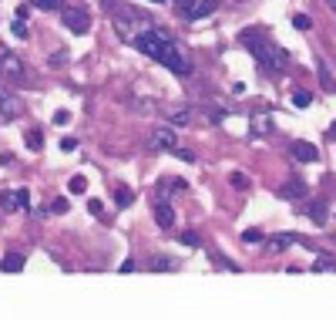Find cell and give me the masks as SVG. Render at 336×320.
I'll use <instances>...</instances> for the list:
<instances>
[{"mask_svg":"<svg viewBox=\"0 0 336 320\" xmlns=\"http://www.w3.org/2000/svg\"><path fill=\"white\" fill-rule=\"evenodd\" d=\"M141 54H148L151 61H158V64H165L171 75H192V61L185 57V51L171 40L168 31L162 27H148L145 34H138V38L131 40Z\"/></svg>","mask_w":336,"mask_h":320,"instance_id":"6da1fadb","label":"cell"},{"mask_svg":"<svg viewBox=\"0 0 336 320\" xmlns=\"http://www.w3.org/2000/svg\"><path fill=\"white\" fill-rule=\"evenodd\" d=\"M239 40H242V47L252 51V57L259 61V68L266 71V75H286V71H289V51L279 47V44L269 38L262 27H249V31H242Z\"/></svg>","mask_w":336,"mask_h":320,"instance_id":"7a4b0ae2","label":"cell"},{"mask_svg":"<svg viewBox=\"0 0 336 320\" xmlns=\"http://www.w3.org/2000/svg\"><path fill=\"white\" fill-rule=\"evenodd\" d=\"M111 17H114V27H118V34L125 40H134L138 34H145L151 27V20L138 10V7H131V3H111Z\"/></svg>","mask_w":336,"mask_h":320,"instance_id":"3957f363","label":"cell"},{"mask_svg":"<svg viewBox=\"0 0 336 320\" xmlns=\"http://www.w3.org/2000/svg\"><path fill=\"white\" fill-rule=\"evenodd\" d=\"M61 20H64V27L74 31V34H88V31H91V17H88V10H81V7H64V10H61Z\"/></svg>","mask_w":336,"mask_h":320,"instance_id":"277c9868","label":"cell"},{"mask_svg":"<svg viewBox=\"0 0 336 320\" xmlns=\"http://www.w3.org/2000/svg\"><path fill=\"white\" fill-rule=\"evenodd\" d=\"M151 212H155V223L162 229H171V223H175V209L168 206L165 192H155L151 196Z\"/></svg>","mask_w":336,"mask_h":320,"instance_id":"5b68a950","label":"cell"},{"mask_svg":"<svg viewBox=\"0 0 336 320\" xmlns=\"http://www.w3.org/2000/svg\"><path fill=\"white\" fill-rule=\"evenodd\" d=\"M31 206V192L27 189H7L0 196V209L3 212H17V209H27Z\"/></svg>","mask_w":336,"mask_h":320,"instance_id":"8992f818","label":"cell"},{"mask_svg":"<svg viewBox=\"0 0 336 320\" xmlns=\"http://www.w3.org/2000/svg\"><path fill=\"white\" fill-rule=\"evenodd\" d=\"M20 115V101H17V94H10L7 88H0V118L3 121H14Z\"/></svg>","mask_w":336,"mask_h":320,"instance_id":"52a82bcc","label":"cell"},{"mask_svg":"<svg viewBox=\"0 0 336 320\" xmlns=\"http://www.w3.org/2000/svg\"><path fill=\"white\" fill-rule=\"evenodd\" d=\"M0 75L3 78H10V81H24V61H20L14 51L0 61Z\"/></svg>","mask_w":336,"mask_h":320,"instance_id":"ba28073f","label":"cell"},{"mask_svg":"<svg viewBox=\"0 0 336 320\" xmlns=\"http://www.w3.org/2000/svg\"><path fill=\"white\" fill-rule=\"evenodd\" d=\"M289 155H293L296 162H316L319 159L316 145H313V142H302V138H296V142L289 145Z\"/></svg>","mask_w":336,"mask_h":320,"instance_id":"9c48e42d","label":"cell"},{"mask_svg":"<svg viewBox=\"0 0 336 320\" xmlns=\"http://www.w3.org/2000/svg\"><path fill=\"white\" fill-rule=\"evenodd\" d=\"M151 142H155V149H165V152H175V149H182V145H178V138H175V132H171V128H155V135H151Z\"/></svg>","mask_w":336,"mask_h":320,"instance_id":"30bf717a","label":"cell"},{"mask_svg":"<svg viewBox=\"0 0 336 320\" xmlns=\"http://www.w3.org/2000/svg\"><path fill=\"white\" fill-rule=\"evenodd\" d=\"M269 132H272V118H269L266 112H256L252 115V135L262 138V135H269Z\"/></svg>","mask_w":336,"mask_h":320,"instance_id":"8fae6325","label":"cell"},{"mask_svg":"<svg viewBox=\"0 0 336 320\" xmlns=\"http://www.w3.org/2000/svg\"><path fill=\"white\" fill-rule=\"evenodd\" d=\"M215 7H219V0H199L192 10H188V20H202L208 14H215Z\"/></svg>","mask_w":336,"mask_h":320,"instance_id":"7c38bea8","label":"cell"},{"mask_svg":"<svg viewBox=\"0 0 336 320\" xmlns=\"http://www.w3.org/2000/svg\"><path fill=\"white\" fill-rule=\"evenodd\" d=\"M293 243H299L296 233H279V236H269V249H272V253H279V249H286V246H293Z\"/></svg>","mask_w":336,"mask_h":320,"instance_id":"4fadbf2b","label":"cell"},{"mask_svg":"<svg viewBox=\"0 0 336 320\" xmlns=\"http://www.w3.org/2000/svg\"><path fill=\"white\" fill-rule=\"evenodd\" d=\"M279 196L282 199H302V196H306V186H302L299 179H293V182H286V186L279 189Z\"/></svg>","mask_w":336,"mask_h":320,"instance_id":"5bb4252c","label":"cell"},{"mask_svg":"<svg viewBox=\"0 0 336 320\" xmlns=\"http://www.w3.org/2000/svg\"><path fill=\"white\" fill-rule=\"evenodd\" d=\"M24 263H27V260H24V253H17V249L3 256V270H7V273H20V270H24Z\"/></svg>","mask_w":336,"mask_h":320,"instance_id":"9a60e30c","label":"cell"},{"mask_svg":"<svg viewBox=\"0 0 336 320\" xmlns=\"http://www.w3.org/2000/svg\"><path fill=\"white\" fill-rule=\"evenodd\" d=\"M131 202H134V192H131L128 186H121V189H114V206H131Z\"/></svg>","mask_w":336,"mask_h":320,"instance_id":"2e32d148","label":"cell"},{"mask_svg":"<svg viewBox=\"0 0 336 320\" xmlns=\"http://www.w3.org/2000/svg\"><path fill=\"white\" fill-rule=\"evenodd\" d=\"M309 219H313V223H326V202H313V206H309Z\"/></svg>","mask_w":336,"mask_h":320,"instance_id":"e0dca14e","label":"cell"},{"mask_svg":"<svg viewBox=\"0 0 336 320\" xmlns=\"http://www.w3.org/2000/svg\"><path fill=\"white\" fill-rule=\"evenodd\" d=\"M333 270H336V263L326 260V256H316V260H313V273H333Z\"/></svg>","mask_w":336,"mask_h":320,"instance_id":"ac0fdd59","label":"cell"},{"mask_svg":"<svg viewBox=\"0 0 336 320\" xmlns=\"http://www.w3.org/2000/svg\"><path fill=\"white\" fill-rule=\"evenodd\" d=\"M175 260H168V256H155V260H151V270H155V273H158V270H175Z\"/></svg>","mask_w":336,"mask_h":320,"instance_id":"d6986e66","label":"cell"},{"mask_svg":"<svg viewBox=\"0 0 336 320\" xmlns=\"http://www.w3.org/2000/svg\"><path fill=\"white\" fill-rule=\"evenodd\" d=\"M88 189V179L84 175H71V182H67V192H84Z\"/></svg>","mask_w":336,"mask_h":320,"instance_id":"ffe728a7","label":"cell"},{"mask_svg":"<svg viewBox=\"0 0 336 320\" xmlns=\"http://www.w3.org/2000/svg\"><path fill=\"white\" fill-rule=\"evenodd\" d=\"M10 31H14V38H20V40H24V38H27V20H24V17H17L14 24H10Z\"/></svg>","mask_w":336,"mask_h":320,"instance_id":"44dd1931","label":"cell"},{"mask_svg":"<svg viewBox=\"0 0 336 320\" xmlns=\"http://www.w3.org/2000/svg\"><path fill=\"white\" fill-rule=\"evenodd\" d=\"M309 101H313V94H309V91H296V94H293V105H296V108H309Z\"/></svg>","mask_w":336,"mask_h":320,"instance_id":"7402d4cb","label":"cell"},{"mask_svg":"<svg viewBox=\"0 0 336 320\" xmlns=\"http://www.w3.org/2000/svg\"><path fill=\"white\" fill-rule=\"evenodd\" d=\"M192 121V112L188 108H182V112H171V125H188Z\"/></svg>","mask_w":336,"mask_h":320,"instance_id":"603a6c76","label":"cell"},{"mask_svg":"<svg viewBox=\"0 0 336 320\" xmlns=\"http://www.w3.org/2000/svg\"><path fill=\"white\" fill-rule=\"evenodd\" d=\"M40 138H44L40 132H27V149H31V152H40V145H44Z\"/></svg>","mask_w":336,"mask_h":320,"instance_id":"cb8c5ba5","label":"cell"},{"mask_svg":"<svg viewBox=\"0 0 336 320\" xmlns=\"http://www.w3.org/2000/svg\"><path fill=\"white\" fill-rule=\"evenodd\" d=\"M37 10H61V0H31Z\"/></svg>","mask_w":336,"mask_h":320,"instance_id":"d4e9b609","label":"cell"},{"mask_svg":"<svg viewBox=\"0 0 336 320\" xmlns=\"http://www.w3.org/2000/svg\"><path fill=\"white\" fill-rule=\"evenodd\" d=\"M293 27H296V31H309V27H313V20L306 17V14H296V17H293Z\"/></svg>","mask_w":336,"mask_h":320,"instance_id":"484cf974","label":"cell"},{"mask_svg":"<svg viewBox=\"0 0 336 320\" xmlns=\"http://www.w3.org/2000/svg\"><path fill=\"white\" fill-rule=\"evenodd\" d=\"M242 240H245V243H259V240H262V229H245Z\"/></svg>","mask_w":336,"mask_h":320,"instance_id":"4316f807","label":"cell"},{"mask_svg":"<svg viewBox=\"0 0 336 320\" xmlns=\"http://www.w3.org/2000/svg\"><path fill=\"white\" fill-rule=\"evenodd\" d=\"M195 3H199V0H175V7H178V14H185V17H188V10H192Z\"/></svg>","mask_w":336,"mask_h":320,"instance_id":"83f0119b","label":"cell"},{"mask_svg":"<svg viewBox=\"0 0 336 320\" xmlns=\"http://www.w3.org/2000/svg\"><path fill=\"white\" fill-rule=\"evenodd\" d=\"M67 64V51H57L54 57H51V68H64Z\"/></svg>","mask_w":336,"mask_h":320,"instance_id":"f1b7e54d","label":"cell"},{"mask_svg":"<svg viewBox=\"0 0 336 320\" xmlns=\"http://www.w3.org/2000/svg\"><path fill=\"white\" fill-rule=\"evenodd\" d=\"M171 155H175V159H182V162H188V165L195 162V155H192V152H188V149H175V152H171Z\"/></svg>","mask_w":336,"mask_h":320,"instance_id":"f546056e","label":"cell"},{"mask_svg":"<svg viewBox=\"0 0 336 320\" xmlns=\"http://www.w3.org/2000/svg\"><path fill=\"white\" fill-rule=\"evenodd\" d=\"M88 212H91V216H101V212H104L101 199H88Z\"/></svg>","mask_w":336,"mask_h":320,"instance_id":"4dcf8cb0","label":"cell"},{"mask_svg":"<svg viewBox=\"0 0 336 320\" xmlns=\"http://www.w3.org/2000/svg\"><path fill=\"white\" fill-rule=\"evenodd\" d=\"M229 182H232V186H239V189H242L245 182H249V179H245L242 172H232V175H229Z\"/></svg>","mask_w":336,"mask_h":320,"instance_id":"1f68e13d","label":"cell"},{"mask_svg":"<svg viewBox=\"0 0 336 320\" xmlns=\"http://www.w3.org/2000/svg\"><path fill=\"white\" fill-rule=\"evenodd\" d=\"M67 121H71V112H64V108H61V112L54 115V125H67Z\"/></svg>","mask_w":336,"mask_h":320,"instance_id":"d6a6232c","label":"cell"},{"mask_svg":"<svg viewBox=\"0 0 336 320\" xmlns=\"http://www.w3.org/2000/svg\"><path fill=\"white\" fill-rule=\"evenodd\" d=\"M77 149V138H61V152H74Z\"/></svg>","mask_w":336,"mask_h":320,"instance_id":"836d02e7","label":"cell"},{"mask_svg":"<svg viewBox=\"0 0 336 320\" xmlns=\"http://www.w3.org/2000/svg\"><path fill=\"white\" fill-rule=\"evenodd\" d=\"M51 209H54V212H67V199H64V196H61V199H54V202H51Z\"/></svg>","mask_w":336,"mask_h":320,"instance_id":"e575fe53","label":"cell"},{"mask_svg":"<svg viewBox=\"0 0 336 320\" xmlns=\"http://www.w3.org/2000/svg\"><path fill=\"white\" fill-rule=\"evenodd\" d=\"M182 243L185 246H199V236H195V233H182Z\"/></svg>","mask_w":336,"mask_h":320,"instance_id":"d590c367","label":"cell"},{"mask_svg":"<svg viewBox=\"0 0 336 320\" xmlns=\"http://www.w3.org/2000/svg\"><path fill=\"white\" fill-rule=\"evenodd\" d=\"M118 273H125V277H128V273H134V260H125V263L118 266Z\"/></svg>","mask_w":336,"mask_h":320,"instance_id":"8d00e7d4","label":"cell"},{"mask_svg":"<svg viewBox=\"0 0 336 320\" xmlns=\"http://www.w3.org/2000/svg\"><path fill=\"white\" fill-rule=\"evenodd\" d=\"M229 91H232V94H245V84H242V81H235V84H229Z\"/></svg>","mask_w":336,"mask_h":320,"instance_id":"74e56055","label":"cell"},{"mask_svg":"<svg viewBox=\"0 0 336 320\" xmlns=\"http://www.w3.org/2000/svg\"><path fill=\"white\" fill-rule=\"evenodd\" d=\"M10 54V51H7V47H3V44H0V61H3V57Z\"/></svg>","mask_w":336,"mask_h":320,"instance_id":"f35d334b","label":"cell"},{"mask_svg":"<svg viewBox=\"0 0 336 320\" xmlns=\"http://www.w3.org/2000/svg\"><path fill=\"white\" fill-rule=\"evenodd\" d=\"M330 135H333V138H336V121H333V125H330Z\"/></svg>","mask_w":336,"mask_h":320,"instance_id":"ab89813d","label":"cell"},{"mask_svg":"<svg viewBox=\"0 0 336 320\" xmlns=\"http://www.w3.org/2000/svg\"><path fill=\"white\" fill-rule=\"evenodd\" d=\"M148 3H165V0H148Z\"/></svg>","mask_w":336,"mask_h":320,"instance_id":"60d3db41","label":"cell"},{"mask_svg":"<svg viewBox=\"0 0 336 320\" xmlns=\"http://www.w3.org/2000/svg\"><path fill=\"white\" fill-rule=\"evenodd\" d=\"M333 3H336V0H333Z\"/></svg>","mask_w":336,"mask_h":320,"instance_id":"b9f144b4","label":"cell"}]
</instances>
